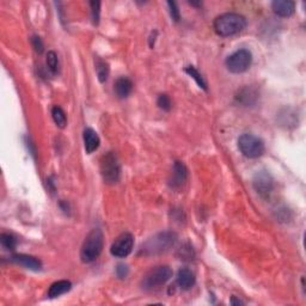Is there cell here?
<instances>
[{"label":"cell","mask_w":306,"mask_h":306,"mask_svg":"<svg viewBox=\"0 0 306 306\" xmlns=\"http://www.w3.org/2000/svg\"><path fill=\"white\" fill-rule=\"evenodd\" d=\"M188 176H189V172H188L186 165H184L182 161L176 160L174 168H172V174L170 178L171 188L177 189V188L183 187L188 181Z\"/></svg>","instance_id":"cell-10"},{"label":"cell","mask_w":306,"mask_h":306,"mask_svg":"<svg viewBox=\"0 0 306 306\" xmlns=\"http://www.w3.org/2000/svg\"><path fill=\"white\" fill-rule=\"evenodd\" d=\"M157 104L160 109H163L164 112H170L172 108L171 98L165 94L159 95V97H158V99H157Z\"/></svg>","instance_id":"cell-22"},{"label":"cell","mask_w":306,"mask_h":306,"mask_svg":"<svg viewBox=\"0 0 306 306\" xmlns=\"http://www.w3.org/2000/svg\"><path fill=\"white\" fill-rule=\"evenodd\" d=\"M104 246V235L101 228H94L86 236L82 249H80V259L84 263H92L101 256Z\"/></svg>","instance_id":"cell-3"},{"label":"cell","mask_w":306,"mask_h":306,"mask_svg":"<svg viewBox=\"0 0 306 306\" xmlns=\"http://www.w3.org/2000/svg\"><path fill=\"white\" fill-rule=\"evenodd\" d=\"M246 27V20L239 13L228 12L220 14L214 20L213 28L221 38H230L243 31Z\"/></svg>","instance_id":"cell-1"},{"label":"cell","mask_w":306,"mask_h":306,"mask_svg":"<svg viewBox=\"0 0 306 306\" xmlns=\"http://www.w3.org/2000/svg\"><path fill=\"white\" fill-rule=\"evenodd\" d=\"M177 243V235L172 231L160 232L150 238L141 246V254L143 256H156L167 253L174 248Z\"/></svg>","instance_id":"cell-2"},{"label":"cell","mask_w":306,"mask_h":306,"mask_svg":"<svg viewBox=\"0 0 306 306\" xmlns=\"http://www.w3.org/2000/svg\"><path fill=\"white\" fill-rule=\"evenodd\" d=\"M253 186L261 197L268 199L274 190V179L267 171H260L254 177Z\"/></svg>","instance_id":"cell-9"},{"label":"cell","mask_w":306,"mask_h":306,"mask_svg":"<svg viewBox=\"0 0 306 306\" xmlns=\"http://www.w3.org/2000/svg\"><path fill=\"white\" fill-rule=\"evenodd\" d=\"M0 243H2L3 248H5L6 250H10V251L14 250V248H16L17 245L16 238L10 233H2V236H0Z\"/></svg>","instance_id":"cell-21"},{"label":"cell","mask_w":306,"mask_h":306,"mask_svg":"<svg viewBox=\"0 0 306 306\" xmlns=\"http://www.w3.org/2000/svg\"><path fill=\"white\" fill-rule=\"evenodd\" d=\"M128 273H130V269H128V267L126 264H117L116 267V275L119 276L120 279H126Z\"/></svg>","instance_id":"cell-26"},{"label":"cell","mask_w":306,"mask_h":306,"mask_svg":"<svg viewBox=\"0 0 306 306\" xmlns=\"http://www.w3.org/2000/svg\"><path fill=\"white\" fill-rule=\"evenodd\" d=\"M99 143H101V140H99L97 133L92 130V128H86L84 131V147H85L86 153L91 154L95 151H97Z\"/></svg>","instance_id":"cell-14"},{"label":"cell","mask_w":306,"mask_h":306,"mask_svg":"<svg viewBox=\"0 0 306 306\" xmlns=\"http://www.w3.org/2000/svg\"><path fill=\"white\" fill-rule=\"evenodd\" d=\"M188 75H189L191 78H193L195 82H196V84L199 86H200L201 88H204V90H207V84H206L205 79L202 78V76L199 73V71L196 68L194 67V66H188V67H186V69H184Z\"/></svg>","instance_id":"cell-20"},{"label":"cell","mask_w":306,"mask_h":306,"mask_svg":"<svg viewBox=\"0 0 306 306\" xmlns=\"http://www.w3.org/2000/svg\"><path fill=\"white\" fill-rule=\"evenodd\" d=\"M90 6H91V13H92V21H94V24H98L99 14H101V3L90 2Z\"/></svg>","instance_id":"cell-23"},{"label":"cell","mask_w":306,"mask_h":306,"mask_svg":"<svg viewBox=\"0 0 306 306\" xmlns=\"http://www.w3.org/2000/svg\"><path fill=\"white\" fill-rule=\"evenodd\" d=\"M46 64L47 67L49 69V72L51 75L57 76L59 73V59L58 55L55 51H48L47 53V59H46Z\"/></svg>","instance_id":"cell-19"},{"label":"cell","mask_w":306,"mask_h":306,"mask_svg":"<svg viewBox=\"0 0 306 306\" xmlns=\"http://www.w3.org/2000/svg\"><path fill=\"white\" fill-rule=\"evenodd\" d=\"M195 281H196V278L189 268H182L177 273V285L179 286L181 290H190L195 285Z\"/></svg>","instance_id":"cell-13"},{"label":"cell","mask_w":306,"mask_h":306,"mask_svg":"<svg viewBox=\"0 0 306 306\" xmlns=\"http://www.w3.org/2000/svg\"><path fill=\"white\" fill-rule=\"evenodd\" d=\"M51 116H53L54 122L59 128L66 127V124H67V117H66L65 112L60 108V106L58 105L53 106V109H51Z\"/></svg>","instance_id":"cell-18"},{"label":"cell","mask_w":306,"mask_h":306,"mask_svg":"<svg viewBox=\"0 0 306 306\" xmlns=\"http://www.w3.org/2000/svg\"><path fill=\"white\" fill-rule=\"evenodd\" d=\"M109 65L104 60H102V59H97V61H96V73H97L99 82L105 83L109 77Z\"/></svg>","instance_id":"cell-17"},{"label":"cell","mask_w":306,"mask_h":306,"mask_svg":"<svg viewBox=\"0 0 306 306\" xmlns=\"http://www.w3.org/2000/svg\"><path fill=\"white\" fill-rule=\"evenodd\" d=\"M101 175L106 184H116L121 178V165L114 152H108L101 158Z\"/></svg>","instance_id":"cell-5"},{"label":"cell","mask_w":306,"mask_h":306,"mask_svg":"<svg viewBox=\"0 0 306 306\" xmlns=\"http://www.w3.org/2000/svg\"><path fill=\"white\" fill-rule=\"evenodd\" d=\"M238 149L245 157L255 159V158L263 156L265 147L262 139L254 134L245 133L239 136Z\"/></svg>","instance_id":"cell-6"},{"label":"cell","mask_w":306,"mask_h":306,"mask_svg":"<svg viewBox=\"0 0 306 306\" xmlns=\"http://www.w3.org/2000/svg\"><path fill=\"white\" fill-rule=\"evenodd\" d=\"M172 276V269L169 265H158L151 269L143 276L141 287L145 291H154L164 286Z\"/></svg>","instance_id":"cell-4"},{"label":"cell","mask_w":306,"mask_h":306,"mask_svg":"<svg viewBox=\"0 0 306 306\" xmlns=\"http://www.w3.org/2000/svg\"><path fill=\"white\" fill-rule=\"evenodd\" d=\"M31 44H32V47H34V49L38 51L39 54L42 53L44 46H43V42H42L41 38H39V36H32V38H31Z\"/></svg>","instance_id":"cell-25"},{"label":"cell","mask_w":306,"mask_h":306,"mask_svg":"<svg viewBox=\"0 0 306 306\" xmlns=\"http://www.w3.org/2000/svg\"><path fill=\"white\" fill-rule=\"evenodd\" d=\"M272 10L276 16L282 18H289L293 16L296 11V3L292 0H275L272 3Z\"/></svg>","instance_id":"cell-11"},{"label":"cell","mask_w":306,"mask_h":306,"mask_svg":"<svg viewBox=\"0 0 306 306\" xmlns=\"http://www.w3.org/2000/svg\"><path fill=\"white\" fill-rule=\"evenodd\" d=\"M134 246V237L132 233H122L117 237L110 248V253L114 257L117 259H124L133 251Z\"/></svg>","instance_id":"cell-8"},{"label":"cell","mask_w":306,"mask_h":306,"mask_svg":"<svg viewBox=\"0 0 306 306\" xmlns=\"http://www.w3.org/2000/svg\"><path fill=\"white\" fill-rule=\"evenodd\" d=\"M114 91L119 98H127L133 91V83L127 77H121L114 84Z\"/></svg>","instance_id":"cell-15"},{"label":"cell","mask_w":306,"mask_h":306,"mask_svg":"<svg viewBox=\"0 0 306 306\" xmlns=\"http://www.w3.org/2000/svg\"><path fill=\"white\" fill-rule=\"evenodd\" d=\"M230 303H231L232 305H244V303H243V301H241V300H236V298H235V297H232V299H231Z\"/></svg>","instance_id":"cell-27"},{"label":"cell","mask_w":306,"mask_h":306,"mask_svg":"<svg viewBox=\"0 0 306 306\" xmlns=\"http://www.w3.org/2000/svg\"><path fill=\"white\" fill-rule=\"evenodd\" d=\"M168 6H169V11H170V16L172 20L175 22L179 21V10L177 7L175 2H168Z\"/></svg>","instance_id":"cell-24"},{"label":"cell","mask_w":306,"mask_h":306,"mask_svg":"<svg viewBox=\"0 0 306 306\" xmlns=\"http://www.w3.org/2000/svg\"><path fill=\"white\" fill-rule=\"evenodd\" d=\"M72 289V282L68 281V280H60V281H57L51 283L49 290H48V297L50 299H54V298H58L62 296V294L67 293Z\"/></svg>","instance_id":"cell-16"},{"label":"cell","mask_w":306,"mask_h":306,"mask_svg":"<svg viewBox=\"0 0 306 306\" xmlns=\"http://www.w3.org/2000/svg\"><path fill=\"white\" fill-rule=\"evenodd\" d=\"M11 261L14 263L22 265V267L30 269V271L39 272L42 269V262L40 261L38 257L30 256V255H24V254H17V255H13L11 257Z\"/></svg>","instance_id":"cell-12"},{"label":"cell","mask_w":306,"mask_h":306,"mask_svg":"<svg viewBox=\"0 0 306 306\" xmlns=\"http://www.w3.org/2000/svg\"><path fill=\"white\" fill-rule=\"evenodd\" d=\"M253 62V54L248 49H239L226 59V67L231 73L241 75L248 71Z\"/></svg>","instance_id":"cell-7"}]
</instances>
